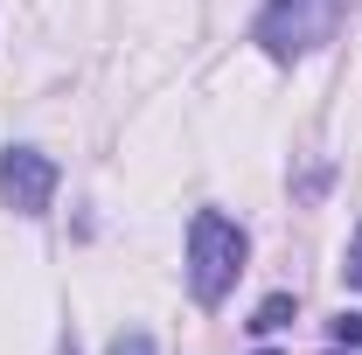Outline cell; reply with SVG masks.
<instances>
[{"label":"cell","mask_w":362,"mask_h":355,"mask_svg":"<svg viewBox=\"0 0 362 355\" xmlns=\"http://www.w3.org/2000/svg\"><path fill=\"white\" fill-rule=\"evenodd\" d=\"M105 355H153V334L126 327V334H112V349H105Z\"/></svg>","instance_id":"obj_5"},{"label":"cell","mask_w":362,"mask_h":355,"mask_svg":"<svg viewBox=\"0 0 362 355\" xmlns=\"http://www.w3.org/2000/svg\"><path fill=\"white\" fill-rule=\"evenodd\" d=\"M334 21H341V0H272L265 14H258V42L286 63V56H307L334 35Z\"/></svg>","instance_id":"obj_2"},{"label":"cell","mask_w":362,"mask_h":355,"mask_svg":"<svg viewBox=\"0 0 362 355\" xmlns=\"http://www.w3.org/2000/svg\"><path fill=\"white\" fill-rule=\"evenodd\" d=\"M244 251L251 244H244V230L223 209H195V223H188V293L202 307H223L237 272H244Z\"/></svg>","instance_id":"obj_1"},{"label":"cell","mask_w":362,"mask_h":355,"mask_svg":"<svg viewBox=\"0 0 362 355\" xmlns=\"http://www.w3.org/2000/svg\"><path fill=\"white\" fill-rule=\"evenodd\" d=\"M63 355H77V349H70V342H63Z\"/></svg>","instance_id":"obj_8"},{"label":"cell","mask_w":362,"mask_h":355,"mask_svg":"<svg viewBox=\"0 0 362 355\" xmlns=\"http://www.w3.org/2000/svg\"><path fill=\"white\" fill-rule=\"evenodd\" d=\"M56 161H49L42 146H7L0 153V202L14 209V216H49V202H56Z\"/></svg>","instance_id":"obj_3"},{"label":"cell","mask_w":362,"mask_h":355,"mask_svg":"<svg viewBox=\"0 0 362 355\" xmlns=\"http://www.w3.org/2000/svg\"><path fill=\"white\" fill-rule=\"evenodd\" d=\"M334 342H349V349H362V313H341V320H334Z\"/></svg>","instance_id":"obj_7"},{"label":"cell","mask_w":362,"mask_h":355,"mask_svg":"<svg viewBox=\"0 0 362 355\" xmlns=\"http://www.w3.org/2000/svg\"><path fill=\"white\" fill-rule=\"evenodd\" d=\"M286 320H293V300H265L251 327H258V334H272V327H286Z\"/></svg>","instance_id":"obj_4"},{"label":"cell","mask_w":362,"mask_h":355,"mask_svg":"<svg viewBox=\"0 0 362 355\" xmlns=\"http://www.w3.org/2000/svg\"><path fill=\"white\" fill-rule=\"evenodd\" d=\"M341 272H349V286L362 293V223H356V237H349V258H341Z\"/></svg>","instance_id":"obj_6"}]
</instances>
